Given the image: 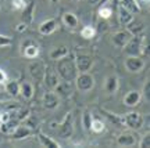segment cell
Here are the masks:
<instances>
[{
    "instance_id": "6da1fadb",
    "label": "cell",
    "mask_w": 150,
    "mask_h": 148,
    "mask_svg": "<svg viewBox=\"0 0 150 148\" xmlns=\"http://www.w3.org/2000/svg\"><path fill=\"white\" fill-rule=\"evenodd\" d=\"M56 71H57L61 80H67V82L75 80L76 75H78V69L75 65V54L68 53L63 58L57 60Z\"/></svg>"
},
{
    "instance_id": "7a4b0ae2",
    "label": "cell",
    "mask_w": 150,
    "mask_h": 148,
    "mask_svg": "<svg viewBox=\"0 0 150 148\" xmlns=\"http://www.w3.org/2000/svg\"><path fill=\"white\" fill-rule=\"evenodd\" d=\"M57 134L60 138H64V140L72 137V134H74V112L72 111L67 112L61 123H59Z\"/></svg>"
},
{
    "instance_id": "3957f363",
    "label": "cell",
    "mask_w": 150,
    "mask_h": 148,
    "mask_svg": "<svg viewBox=\"0 0 150 148\" xmlns=\"http://www.w3.org/2000/svg\"><path fill=\"white\" fill-rule=\"evenodd\" d=\"M75 86H76L78 91H81V93H88V91H91V90L95 87V78H93L89 72L78 74L76 78H75Z\"/></svg>"
},
{
    "instance_id": "277c9868",
    "label": "cell",
    "mask_w": 150,
    "mask_h": 148,
    "mask_svg": "<svg viewBox=\"0 0 150 148\" xmlns=\"http://www.w3.org/2000/svg\"><path fill=\"white\" fill-rule=\"evenodd\" d=\"M124 118V125L131 129V130H140L142 127H143V116H142V114L139 112H128V114H125V116Z\"/></svg>"
},
{
    "instance_id": "5b68a950",
    "label": "cell",
    "mask_w": 150,
    "mask_h": 148,
    "mask_svg": "<svg viewBox=\"0 0 150 148\" xmlns=\"http://www.w3.org/2000/svg\"><path fill=\"white\" fill-rule=\"evenodd\" d=\"M146 61L140 55H127V58L124 61V67L125 69L131 72V74H136V72H140L142 69L145 68Z\"/></svg>"
},
{
    "instance_id": "8992f818",
    "label": "cell",
    "mask_w": 150,
    "mask_h": 148,
    "mask_svg": "<svg viewBox=\"0 0 150 148\" xmlns=\"http://www.w3.org/2000/svg\"><path fill=\"white\" fill-rule=\"evenodd\" d=\"M42 104L43 107L49 109V111H54L57 109L60 105V97L56 91H46L43 94V98H42Z\"/></svg>"
},
{
    "instance_id": "52a82bcc",
    "label": "cell",
    "mask_w": 150,
    "mask_h": 148,
    "mask_svg": "<svg viewBox=\"0 0 150 148\" xmlns=\"http://www.w3.org/2000/svg\"><path fill=\"white\" fill-rule=\"evenodd\" d=\"M75 65L78 69V74L89 72V69L93 65V60L86 54H75Z\"/></svg>"
},
{
    "instance_id": "ba28073f",
    "label": "cell",
    "mask_w": 150,
    "mask_h": 148,
    "mask_svg": "<svg viewBox=\"0 0 150 148\" xmlns=\"http://www.w3.org/2000/svg\"><path fill=\"white\" fill-rule=\"evenodd\" d=\"M131 39H132V35H131L127 29H122V31H118V32H115V33L112 35L111 42H112V44H114L115 47L124 48Z\"/></svg>"
},
{
    "instance_id": "9c48e42d",
    "label": "cell",
    "mask_w": 150,
    "mask_h": 148,
    "mask_svg": "<svg viewBox=\"0 0 150 148\" xmlns=\"http://www.w3.org/2000/svg\"><path fill=\"white\" fill-rule=\"evenodd\" d=\"M43 80H45V85L47 86V87L54 89L56 86L59 85V82L61 79H60V76H59V74H57L56 68H53V67H46V69H45V76H43Z\"/></svg>"
},
{
    "instance_id": "30bf717a",
    "label": "cell",
    "mask_w": 150,
    "mask_h": 148,
    "mask_svg": "<svg viewBox=\"0 0 150 148\" xmlns=\"http://www.w3.org/2000/svg\"><path fill=\"white\" fill-rule=\"evenodd\" d=\"M45 69H46V67H45V64L40 62V61H35V62H31L28 65L29 75H31L35 80H43Z\"/></svg>"
},
{
    "instance_id": "8fae6325",
    "label": "cell",
    "mask_w": 150,
    "mask_h": 148,
    "mask_svg": "<svg viewBox=\"0 0 150 148\" xmlns=\"http://www.w3.org/2000/svg\"><path fill=\"white\" fill-rule=\"evenodd\" d=\"M57 28H59V22L57 20H54V18H50V20H46V21H43L39 28H38V31L40 35H45V36H47V35H52L54 32L57 31Z\"/></svg>"
},
{
    "instance_id": "7c38bea8",
    "label": "cell",
    "mask_w": 150,
    "mask_h": 148,
    "mask_svg": "<svg viewBox=\"0 0 150 148\" xmlns=\"http://www.w3.org/2000/svg\"><path fill=\"white\" fill-rule=\"evenodd\" d=\"M140 100H142L140 91H138V90H131V91H128L127 94L124 95L122 102H124V105L129 107V108H134V107H136L139 104Z\"/></svg>"
},
{
    "instance_id": "4fadbf2b",
    "label": "cell",
    "mask_w": 150,
    "mask_h": 148,
    "mask_svg": "<svg viewBox=\"0 0 150 148\" xmlns=\"http://www.w3.org/2000/svg\"><path fill=\"white\" fill-rule=\"evenodd\" d=\"M32 134H33V129H31L27 125H18L16 130L10 134V137L13 140H24V138H28Z\"/></svg>"
},
{
    "instance_id": "5bb4252c",
    "label": "cell",
    "mask_w": 150,
    "mask_h": 148,
    "mask_svg": "<svg viewBox=\"0 0 150 148\" xmlns=\"http://www.w3.org/2000/svg\"><path fill=\"white\" fill-rule=\"evenodd\" d=\"M117 144L120 147H134L138 144V138L134 133H122L117 137Z\"/></svg>"
},
{
    "instance_id": "9a60e30c",
    "label": "cell",
    "mask_w": 150,
    "mask_h": 148,
    "mask_svg": "<svg viewBox=\"0 0 150 148\" xmlns=\"http://www.w3.org/2000/svg\"><path fill=\"white\" fill-rule=\"evenodd\" d=\"M139 47H140V37L132 36V39L124 47V53L127 55H139Z\"/></svg>"
},
{
    "instance_id": "2e32d148",
    "label": "cell",
    "mask_w": 150,
    "mask_h": 148,
    "mask_svg": "<svg viewBox=\"0 0 150 148\" xmlns=\"http://www.w3.org/2000/svg\"><path fill=\"white\" fill-rule=\"evenodd\" d=\"M21 21L25 22L27 25H31L33 22V17H35V3L33 1H29V3H27V6H25V8L21 11Z\"/></svg>"
},
{
    "instance_id": "e0dca14e",
    "label": "cell",
    "mask_w": 150,
    "mask_h": 148,
    "mask_svg": "<svg viewBox=\"0 0 150 148\" xmlns=\"http://www.w3.org/2000/svg\"><path fill=\"white\" fill-rule=\"evenodd\" d=\"M118 87H120V79H118L117 75H108L106 80H104V90L110 93V94H114L117 93Z\"/></svg>"
},
{
    "instance_id": "ac0fdd59",
    "label": "cell",
    "mask_w": 150,
    "mask_h": 148,
    "mask_svg": "<svg viewBox=\"0 0 150 148\" xmlns=\"http://www.w3.org/2000/svg\"><path fill=\"white\" fill-rule=\"evenodd\" d=\"M132 20H134V14L118 3V22H120V25L127 27Z\"/></svg>"
},
{
    "instance_id": "d6986e66",
    "label": "cell",
    "mask_w": 150,
    "mask_h": 148,
    "mask_svg": "<svg viewBox=\"0 0 150 148\" xmlns=\"http://www.w3.org/2000/svg\"><path fill=\"white\" fill-rule=\"evenodd\" d=\"M18 125H20V121L16 119V118H11V119H8L6 122H0V132L3 134H8L10 136L11 133L17 129Z\"/></svg>"
},
{
    "instance_id": "ffe728a7",
    "label": "cell",
    "mask_w": 150,
    "mask_h": 148,
    "mask_svg": "<svg viewBox=\"0 0 150 148\" xmlns=\"http://www.w3.org/2000/svg\"><path fill=\"white\" fill-rule=\"evenodd\" d=\"M20 94L25 98V100H31L35 94V87L31 82H27V80H24L20 83Z\"/></svg>"
},
{
    "instance_id": "44dd1931",
    "label": "cell",
    "mask_w": 150,
    "mask_h": 148,
    "mask_svg": "<svg viewBox=\"0 0 150 148\" xmlns=\"http://www.w3.org/2000/svg\"><path fill=\"white\" fill-rule=\"evenodd\" d=\"M54 91L59 94V97H68L71 95V82H67V80H60L59 85L54 87Z\"/></svg>"
},
{
    "instance_id": "7402d4cb",
    "label": "cell",
    "mask_w": 150,
    "mask_h": 148,
    "mask_svg": "<svg viewBox=\"0 0 150 148\" xmlns=\"http://www.w3.org/2000/svg\"><path fill=\"white\" fill-rule=\"evenodd\" d=\"M38 138H39V143H40L42 147H49V148H60L61 147L56 140H53L52 137L46 136V134L42 132H38Z\"/></svg>"
},
{
    "instance_id": "603a6c76",
    "label": "cell",
    "mask_w": 150,
    "mask_h": 148,
    "mask_svg": "<svg viewBox=\"0 0 150 148\" xmlns=\"http://www.w3.org/2000/svg\"><path fill=\"white\" fill-rule=\"evenodd\" d=\"M61 21L64 24L67 28H71V29H74V28L78 27V24H79V20H78V17L75 15L74 13H64L63 14V18H61Z\"/></svg>"
},
{
    "instance_id": "cb8c5ba5",
    "label": "cell",
    "mask_w": 150,
    "mask_h": 148,
    "mask_svg": "<svg viewBox=\"0 0 150 148\" xmlns=\"http://www.w3.org/2000/svg\"><path fill=\"white\" fill-rule=\"evenodd\" d=\"M127 31H128L132 36H140V33L145 31V25H143V22L132 20V21L127 25Z\"/></svg>"
},
{
    "instance_id": "d4e9b609",
    "label": "cell",
    "mask_w": 150,
    "mask_h": 148,
    "mask_svg": "<svg viewBox=\"0 0 150 148\" xmlns=\"http://www.w3.org/2000/svg\"><path fill=\"white\" fill-rule=\"evenodd\" d=\"M21 53L25 58H29V60L36 58L38 55H39V44H38V43L29 44V46H27V47L21 48Z\"/></svg>"
},
{
    "instance_id": "484cf974",
    "label": "cell",
    "mask_w": 150,
    "mask_h": 148,
    "mask_svg": "<svg viewBox=\"0 0 150 148\" xmlns=\"http://www.w3.org/2000/svg\"><path fill=\"white\" fill-rule=\"evenodd\" d=\"M70 53V50H68V47L67 46H59V47H54L52 51H50V54H49V57H50V60H54V61H57V60L63 58L64 55H67V54Z\"/></svg>"
},
{
    "instance_id": "4316f807",
    "label": "cell",
    "mask_w": 150,
    "mask_h": 148,
    "mask_svg": "<svg viewBox=\"0 0 150 148\" xmlns=\"http://www.w3.org/2000/svg\"><path fill=\"white\" fill-rule=\"evenodd\" d=\"M4 90L11 97H17L20 94V83L17 80H7L4 83Z\"/></svg>"
},
{
    "instance_id": "83f0119b",
    "label": "cell",
    "mask_w": 150,
    "mask_h": 148,
    "mask_svg": "<svg viewBox=\"0 0 150 148\" xmlns=\"http://www.w3.org/2000/svg\"><path fill=\"white\" fill-rule=\"evenodd\" d=\"M120 4L124 6V7L128 11H131L132 14L140 13V10H142V7L139 6V3H138L136 0H120Z\"/></svg>"
},
{
    "instance_id": "f1b7e54d",
    "label": "cell",
    "mask_w": 150,
    "mask_h": 148,
    "mask_svg": "<svg viewBox=\"0 0 150 148\" xmlns=\"http://www.w3.org/2000/svg\"><path fill=\"white\" fill-rule=\"evenodd\" d=\"M102 114H103V115H104L106 118H107L110 122H112L114 125H117V126H121V127L125 126V125H124V118H122V116L114 115V114H111V112L106 111V109H102Z\"/></svg>"
},
{
    "instance_id": "f546056e",
    "label": "cell",
    "mask_w": 150,
    "mask_h": 148,
    "mask_svg": "<svg viewBox=\"0 0 150 148\" xmlns=\"http://www.w3.org/2000/svg\"><path fill=\"white\" fill-rule=\"evenodd\" d=\"M92 114L89 109H85L83 114H82V125H83V129H85L86 132H91V125H92Z\"/></svg>"
},
{
    "instance_id": "4dcf8cb0",
    "label": "cell",
    "mask_w": 150,
    "mask_h": 148,
    "mask_svg": "<svg viewBox=\"0 0 150 148\" xmlns=\"http://www.w3.org/2000/svg\"><path fill=\"white\" fill-rule=\"evenodd\" d=\"M81 36L83 39H93L96 36V29L91 25H85V27L81 29Z\"/></svg>"
},
{
    "instance_id": "1f68e13d",
    "label": "cell",
    "mask_w": 150,
    "mask_h": 148,
    "mask_svg": "<svg viewBox=\"0 0 150 148\" xmlns=\"http://www.w3.org/2000/svg\"><path fill=\"white\" fill-rule=\"evenodd\" d=\"M106 129V125L102 119H92V125H91V132L95 133H102L104 132Z\"/></svg>"
},
{
    "instance_id": "d6a6232c",
    "label": "cell",
    "mask_w": 150,
    "mask_h": 148,
    "mask_svg": "<svg viewBox=\"0 0 150 148\" xmlns=\"http://www.w3.org/2000/svg\"><path fill=\"white\" fill-rule=\"evenodd\" d=\"M112 14V8L111 7H108V6L103 4L100 8H99V17L102 18V20H108Z\"/></svg>"
},
{
    "instance_id": "836d02e7",
    "label": "cell",
    "mask_w": 150,
    "mask_h": 148,
    "mask_svg": "<svg viewBox=\"0 0 150 148\" xmlns=\"http://www.w3.org/2000/svg\"><path fill=\"white\" fill-rule=\"evenodd\" d=\"M24 122H25V125H27V126H29L31 129H33V130H35V129H36V126H38V123H39V119H38L36 116H33L32 114H31L27 119H24Z\"/></svg>"
},
{
    "instance_id": "e575fe53",
    "label": "cell",
    "mask_w": 150,
    "mask_h": 148,
    "mask_svg": "<svg viewBox=\"0 0 150 148\" xmlns=\"http://www.w3.org/2000/svg\"><path fill=\"white\" fill-rule=\"evenodd\" d=\"M25 6H27L25 0H13L11 1V7H13V10L16 11H22L25 8Z\"/></svg>"
},
{
    "instance_id": "d590c367",
    "label": "cell",
    "mask_w": 150,
    "mask_h": 148,
    "mask_svg": "<svg viewBox=\"0 0 150 148\" xmlns=\"http://www.w3.org/2000/svg\"><path fill=\"white\" fill-rule=\"evenodd\" d=\"M138 145H139L140 148H149L150 147V133L149 132L140 138V141H138Z\"/></svg>"
},
{
    "instance_id": "8d00e7d4",
    "label": "cell",
    "mask_w": 150,
    "mask_h": 148,
    "mask_svg": "<svg viewBox=\"0 0 150 148\" xmlns=\"http://www.w3.org/2000/svg\"><path fill=\"white\" fill-rule=\"evenodd\" d=\"M142 97H145V100L149 102L150 101V80H146L143 85V90H142Z\"/></svg>"
},
{
    "instance_id": "74e56055",
    "label": "cell",
    "mask_w": 150,
    "mask_h": 148,
    "mask_svg": "<svg viewBox=\"0 0 150 148\" xmlns=\"http://www.w3.org/2000/svg\"><path fill=\"white\" fill-rule=\"evenodd\" d=\"M13 44V39L6 35H0V47H8Z\"/></svg>"
},
{
    "instance_id": "f35d334b",
    "label": "cell",
    "mask_w": 150,
    "mask_h": 148,
    "mask_svg": "<svg viewBox=\"0 0 150 148\" xmlns=\"http://www.w3.org/2000/svg\"><path fill=\"white\" fill-rule=\"evenodd\" d=\"M7 80H8V78H7V74H6L3 69H0V85H4Z\"/></svg>"
},
{
    "instance_id": "ab89813d",
    "label": "cell",
    "mask_w": 150,
    "mask_h": 148,
    "mask_svg": "<svg viewBox=\"0 0 150 148\" xmlns=\"http://www.w3.org/2000/svg\"><path fill=\"white\" fill-rule=\"evenodd\" d=\"M27 28H28L27 24L21 21L20 24H18V27H17V31H18V32H25V31H27Z\"/></svg>"
},
{
    "instance_id": "60d3db41",
    "label": "cell",
    "mask_w": 150,
    "mask_h": 148,
    "mask_svg": "<svg viewBox=\"0 0 150 148\" xmlns=\"http://www.w3.org/2000/svg\"><path fill=\"white\" fill-rule=\"evenodd\" d=\"M136 1L139 3V6H140V4H145V6L149 4V0H136Z\"/></svg>"
},
{
    "instance_id": "b9f144b4",
    "label": "cell",
    "mask_w": 150,
    "mask_h": 148,
    "mask_svg": "<svg viewBox=\"0 0 150 148\" xmlns=\"http://www.w3.org/2000/svg\"><path fill=\"white\" fill-rule=\"evenodd\" d=\"M88 1H89V4L91 6H96L97 3H99V0H88Z\"/></svg>"
},
{
    "instance_id": "7bdbcfd3",
    "label": "cell",
    "mask_w": 150,
    "mask_h": 148,
    "mask_svg": "<svg viewBox=\"0 0 150 148\" xmlns=\"http://www.w3.org/2000/svg\"><path fill=\"white\" fill-rule=\"evenodd\" d=\"M50 127H52V129H56V127H57V123H56V122H52V123H50Z\"/></svg>"
},
{
    "instance_id": "ee69618b",
    "label": "cell",
    "mask_w": 150,
    "mask_h": 148,
    "mask_svg": "<svg viewBox=\"0 0 150 148\" xmlns=\"http://www.w3.org/2000/svg\"><path fill=\"white\" fill-rule=\"evenodd\" d=\"M107 1H108V0H99V3H100V4H106V3H107Z\"/></svg>"
},
{
    "instance_id": "f6af8a7d",
    "label": "cell",
    "mask_w": 150,
    "mask_h": 148,
    "mask_svg": "<svg viewBox=\"0 0 150 148\" xmlns=\"http://www.w3.org/2000/svg\"><path fill=\"white\" fill-rule=\"evenodd\" d=\"M50 1H52V3H54V4H56V3H59V0H50Z\"/></svg>"
},
{
    "instance_id": "bcb514c9",
    "label": "cell",
    "mask_w": 150,
    "mask_h": 148,
    "mask_svg": "<svg viewBox=\"0 0 150 148\" xmlns=\"http://www.w3.org/2000/svg\"><path fill=\"white\" fill-rule=\"evenodd\" d=\"M0 122H1V112H0Z\"/></svg>"
},
{
    "instance_id": "7dc6e473",
    "label": "cell",
    "mask_w": 150,
    "mask_h": 148,
    "mask_svg": "<svg viewBox=\"0 0 150 148\" xmlns=\"http://www.w3.org/2000/svg\"><path fill=\"white\" fill-rule=\"evenodd\" d=\"M71 1H79V0H71Z\"/></svg>"
}]
</instances>
